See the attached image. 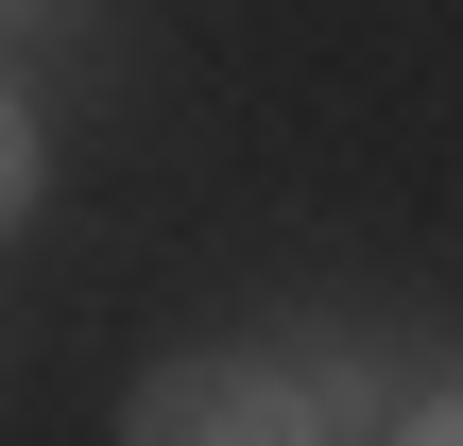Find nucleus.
I'll return each mask as SVG.
<instances>
[{
  "label": "nucleus",
  "mask_w": 463,
  "mask_h": 446,
  "mask_svg": "<svg viewBox=\"0 0 463 446\" xmlns=\"http://www.w3.org/2000/svg\"><path fill=\"white\" fill-rule=\"evenodd\" d=\"M34 17H69V0H0V34H34Z\"/></svg>",
  "instance_id": "obj_4"
},
{
  "label": "nucleus",
  "mask_w": 463,
  "mask_h": 446,
  "mask_svg": "<svg viewBox=\"0 0 463 446\" xmlns=\"http://www.w3.org/2000/svg\"><path fill=\"white\" fill-rule=\"evenodd\" d=\"M120 446H378V430H344L309 361L206 344V361H155V378L120 395Z\"/></svg>",
  "instance_id": "obj_1"
},
{
  "label": "nucleus",
  "mask_w": 463,
  "mask_h": 446,
  "mask_svg": "<svg viewBox=\"0 0 463 446\" xmlns=\"http://www.w3.org/2000/svg\"><path fill=\"white\" fill-rule=\"evenodd\" d=\"M34 189H52V138H34V103H17V69H0V241L34 223Z\"/></svg>",
  "instance_id": "obj_2"
},
{
  "label": "nucleus",
  "mask_w": 463,
  "mask_h": 446,
  "mask_svg": "<svg viewBox=\"0 0 463 446\" xmlns=\"http://www.w3.org/2000/svg\"><path fill=\"white\" fill-rule=\"evenodd\" d=\"M378 446H463V378H412V413H395Z\"/></svg>",
  "instance_id": "obj_3"
}]
</instances>
